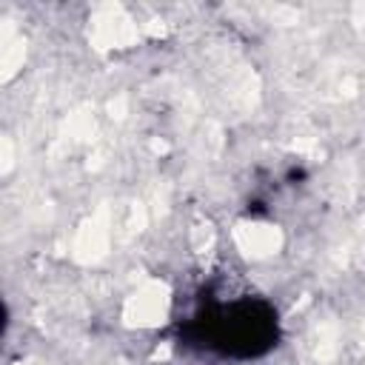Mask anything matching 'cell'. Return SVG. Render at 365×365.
Returning <instances> with one entry per match:
<instances>
[{"label":"cell","instance_id":"obj_1","mask_svg":"<svg viewBox=\"0 0 365 365\" xmlns=\"http://www.w3.org/2000/svg\"><path fill=\"white\" fill-rule=\"evenodd\" d=\"M277 334V317L271 305L259 299H231L217 302L202 314V339L205 345L237 354V356H254L271 348Z\"/></svg>","mask_w":365,"mask_h":365}]
</instances>
